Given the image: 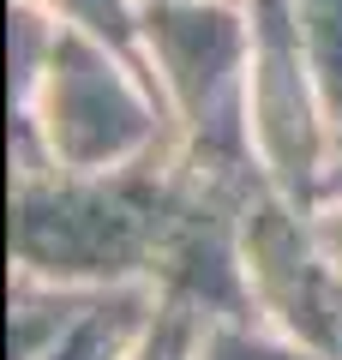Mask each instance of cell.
I'll return each mask as SVG.
<instances>
[{"mask_svg": "<svg viewBox=\"0 0 342 360\" xmlns=\"http://www.w3.org/2000/svg\"><path fill=\"white\" fill-rule=\"evenodd\" d=\"M180 198L175 150L132 168H42L6 174V252L13 270L66 288L151 283Z\"/></svg>", "mask_w": 342, "mask_h": 360, "instance_id": "cell-1", "label": "cell"}, {"mask_svg": "<svg viewBox=\"0 0 342 360\" xmlns=\"http://www.w3.org/2000/svg\"><path fill=\"white\" fill-rule=\"evenodd\" d=\"M139 60L168 108L175 162L198 180L265 186L246 132V66H253L246 0H144Z\"/></svg>", "mask_w": 342, "mask_h": 360, "instance_id": "cell-2", "label": "cell"}, {"mask_svg": "<svg viewBox=\"0 0 342 360\" xmlns=\"http://www.w3.org/2000/svg\"><path fill=\"white\" fill-rule=\"evenodd\" d=\"M13 115L30 120L54 168L96 174V168H132L175 150L168 108L144 72L139 49H114L84 30H61L49 72L37 78L25 103H13Z\"/></svg>", "mask_w": 342, "mask_h": 360, "instance_id": "cell-3", "label": "cell"}, {"mask_svg": "<svg viewBox=\"0 0 342 360\" xmlns=\"http://www.w3.org/2000/svg\"><path fill=\"white\" fill-rule=\"evenodd\" d=\"M253 18V66H246V132L265 186L318 205L342 150V120L330 108L306 37L289 0H246Z\"/></svg>", "mask_w": 342, "mask_h": 360, "instance_id": "cell-4", "label": "cell"}, {"mask_svg": "<svg viewBox=\"0 0 342 360\" xmlns=\"http://www.w3.org/2000/svg\"><path fill=\"white\" fill-rule=\"evenodd\" d=\"M246 283L253 312L282 336L306 342L318 360H342V288L312 234V205L258 186L246 198Z\"/></svg>", "mask_w": 342, "mask_h": 360, "instance_id": "cell-5", "label": "cell"}, {"mask_svg": "<svg viewBox=\"0 0 342 360\" xmlns=\"http://www.w3.org/2000/svg\"><path fill=\"white\" fill-rule=\"evenodd\" d=\"M258 186H222L180 168V198L168 217L163 252H156L151 288L163 307L192 312L198 324L253 319V283H246V198Z\"/></svg>", "mask_w": 342, "mask_h": 360, "instance_id": "cell-6", "label": "cell"}, {"mask_svg": "<svg viewBox=\"0 0 342 360\" xmlns=\"http://www.w3.org/2000/svg\"><path fill=\"white\" fill-rule=\"evenodd\" d=\"M156 307H163V300H156L151 283L96 288V295L84 300V312L61 330V342H54L42 360H127L132 348H139V336L151 330Z\"/></svg>", "mask_w": 342, "mask_h": 360, "instance_id": "cell-7", "label": "cell"}, {"mask_svg": "<svg viewBox=\"0 0 342 360\" xmlns=\"http://www.w3.org/2000/svg\"><path fill=\"white\" fill-rule=\"evenodd\" d=\"M96 288H66L49 283V276H30V270H13L6 283V360H42L61 330L84 312V300Z\"/></svg>", "mask_w": 342, "mask_h": 360, "instance_id": "cell-8", "label": "cell"}, {"mask_svg": "<svg viewBox=\"0 0 342 360\" xmlns=\"http://www.w3.org/2000/svg\"><path fill=\"white\" fill-rule=\"evenodd\" d=\"M61 18L42 13L37 0H13L6 6V72H13V103H25L30 90H37V78L49 72V54L54 42H61Z\"/></svg>", "mask_w": 342, "mask_h": 360, "instance_id": "cell-9", "label": "cell"}, {"mask_svg": "<svg viewBox=\"0 0 342 360\" xmlns=\"http://www.w3.org/2000/svg\"><path fill=\"white\" fill-rule=\"evenodd\" d=\"M198 360H318V354L253 312V319H216V324H204Z\"/></svg>", "mask_w": 342, "mask_h": 360, "instance_id": "cell-10", "label": "cell"}, {"mask_svg": "<svg viewBox=\"0 0 342 360\" xmlns=\"http://www.w3.org/2000/svg\"><path fill=\"white\" fill-rule=\"evenodd\" d=\"M294 6V25L306 37V54L318 66V84H324L330 108L342 120V0H289Z\"/></svg>", "mask_w": 342, "mask_h": 360, "instance_id": "cell-11", "label": "cell"}, {"mask_svg": "<svg viewBox=\"0 0 342 360\" xmlns=\"http://www.w3.org/2000/svg\"><path fill=\"white\" fill-rule=\"evenodd\" d=\"M42 13H54L66 30H84V37H102L114 49H139V18L144 0H37Z\"/></svg>", "mask_w": 342, "mask_h": 360, "instance_id": "cell-12", "label": "cell"}, {"mask_svg": "<svg viewBox=\"0 0 342 360\" xmlns=\"http://www.w3.org/2000/svg\"><path fill=\"white\" fill-rule=\"evenodd\" d=\"M198 336H204V324L192 319V312L156 307L151 330L139 336V348H132L127 360H198Z\"/></svg>", "mask_w": 342, "mask_h": 360, "instance_id": "cell-13", "label": "cell"}, {"mask_svg": "<svg viewBox=\"0 0 342 360\" xmlns=\"http://www.w3.org/2000/svg\"><path fill=\"white\" fill-rule=\"evenodd\" d=\"M312 234H318L324 264H330V276H336V288H342V186H330L312 205Z\"/></svg>", "mask_w": 342, "mask_h": 360, "instance_id": "cell-14", "label": "cell"}, {"mask_svg": "<svg viewBox=\"0 0 342 360\" xmlns=\"http://www.w3.org/2000/svg\"><path fill=\"white\" fill-rule=\"evenodd\" d=\"M330 186H342V150H336V168H330ZM330 186H324V193H330Z\"/></svg>", "mask_w": 342, "mask_h": 360, "instance_id": "cell-15", "label": "cell"}]
</instances>
